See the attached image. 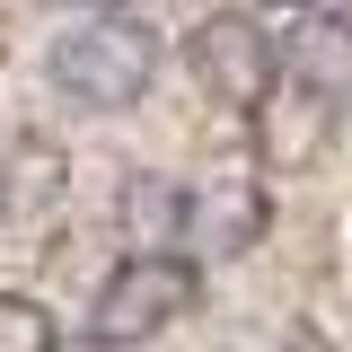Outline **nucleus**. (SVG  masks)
<instances>
[{
  "mask_svg": "<svg viewBox=\"0 0 352 352\" xmlns=\"http://www.w3.org/2000/svg\"><path fill=\"white\" fill-rule=\"evenodd\" d=\"M44 80L62 88L71 106H88V115H124L159 80V27L132 18V9H88L71 36H53Z\"/></svg>",
  "mask_w": 352,
  "mask_h": 352,
  "instance_id": "obj_1",
  "label": "nucleus"
},
{
  "mask_svg": "<svg viewBox=\"0 0 352 352\" xmlns=\"http://www.w3.org/2000/svg\"><path fill=\"white\" fill-rule=\"evenodd\" d=\"M185 308H194V264L176 256V247H132V256L97 282L88 335H97V344H150V335H168Z\"/></svg>",
  "mask_w": 352,
  "mask_h": 352,
  "instance_id": "obj_2",
  "label": "nucleus"
},
{
  "mask_svg": "<svg viewBox=\"0 0 352 352\" xmlns=\"http://www.w3.org/2000/svg\"><path fill=\"white\" fill-rule=\"evenodd\" d=\"M185 53H194V80L212 88L229 115H256L264 97L282 88V53H273V36L256 27V9H212Z\"/></svg>",
  "mask_w": 352,
  "mask_h": 352,
  "instance_id": "obj_3",
  "label": "nucleus"
},
{
  "mask_svg": "<svg viewBox=\"0 0 352 352\" xmlns=\"http://www.w3.org/2000/svg\"><path fill=\"white\" fill-rule=\"evenodd\" d=\"M264 220H273V203H264V168L256 159H220V168H203L194 185H185V238H194V256H247L264 238Z\"/></svg>",
  "mask_w": 352,
  "mask_h": 352,
  "instance_id": "obj_4",
  "label": "nucleus"
},
{
  "mask_svg": "<svg viewBox=\"0 0 352 352\" xmlns=\"http://www.w3.org/2000/svg\"><path fill=\"white\" fill-rule=\"evenodd\" d=\"M273 53H282V80L300 88L326 124L352 106V9H335V0H326V9L300 0L291 36H273Z\"/></svg>",
  "mask_w": 352,
  "mask_h": 352,
  "instance_id": "obj_5",
  "label": "nucleus"
},
{
  "mask_svg": "<svg viewBox=\"0 0 352 352\" xmlns=\"http://www.w3.org/2000/svg\"><path fill=\"white\" fill-rule=\"evenodd\" d=\"M62 194H71V150L44 141V132H18L0 150V220L9 229H44L62 212Z\"/></svg>",
  "mask_w": 352,
  "mask_h": 352,
  "instance_id": "obj_6",
  "label": "nucleus"
},
{
  "mask_svg": "<svg viewBox=\"0 0 352 352\" xmlns=\"http://www.w3.org/2000/svg\"><path fill=\"white\" fill-rule=\"evenodd\" d=\"M115 212H124V247H185V185L176 176H132Z\"/></svg>",
  "mask_w": 352,
  "mask_h": 352,
  "instance_id": "obj_7",
  "label": "nucleus"
},
{
  "mask_svg": "<svg viewBox=\"0 0 352 352\" xmlns=\"http://www.w3.org/2000/svg\"><path fill=\"white\" fill-rule=\"evenodd\" d=\"M0 352H62V335H53L44 300H27V291H0Z\"/></svg>",
  "mask_w": 352,
  "mask_h": 352,
  "instance_id": "obj_8",
  "label": "nucleus"
},
{
  "mask_svg": "<svg viewBox=\"0 0 352 352\" xmlns=\"http://www.w3.org/2000/svg\"><path fill=\"white\" fill-rule=\"evenodd\" d=\"M71 9H124V0H71Z\"/></svg>",
  "mask_w": 352,
  "mask_h": 352,
  "instance_id": "obj_9",
  "label": "nucleus"
},
{
  "mask_svg": "<svg viewBox=\"0 0 352 352\" xmlns=\"http://www.w3.org/2000/svg\"><path fill=\"white\" fill-rule=\"evenodd\" d=\"M256 9H300V0H256Z\"/></svg>",
  "mask_w": 352,
  "mask_h": 352,
  "instance_id": "obj_10",
  "label": "nucleus"
}]
</instances>
